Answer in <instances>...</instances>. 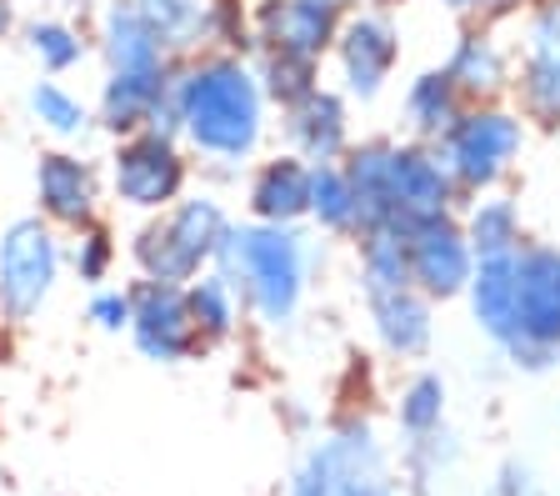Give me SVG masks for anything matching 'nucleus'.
Wrapping results in <instances>:
<instances>
[{"label":"nucleus","mask_w":560,"mask_h":496,"mask_svg":"<svg viewBox=\"0 0 560 496\" xmlns=\"http://www.w3.org/2000/svg\"><path fill=\"white\" fill-rule=\"evenodd\" d=\"M186 301H190V316H196L200 342H225L241 326V291H235V281L225 272L200 276L186 291Z\"/></svg>","instance_id":"c85d7f7f"},{"label":"nucleus","mask_w":560,"mask_h":496,"mask_svg":"<svg viewBox=\"0 0 560 496\" xmlns=\"http://www.w3.org/2000/svg\"><path fill=\"white\" fill-rule=\"evenodd\" d=\"M311 211V161L295 151L260 161L256 181H250V216L266 226H295Z\"/></svg>","instance_id":"4be33fe9"},{"label":"nucleus","mask_w":560,"mask_h":496,"mask_svg":"<svg viewBox=\"0 0 560 496\" xmlns=\"http://www.w3.org/2000/svg\"><path fill=\"white\" fill-rule=\"evenodd\" d=\"M330 60H336V71H340V95H346V101H361V106L381 101L400 66L396 15L385 11V5H350L336 31Z\"/></svg>","instance_id":"6e6552de"},{"label":"nucleus","mask_w":560,"mask_h":496,"mask_svg":"<svg viewBox=\"0 0 560 496\" xmlns=\"http://www.w3.org/2000/svg\"><path fill=\"white\" fill-rule=\"evenodd\" d=\"M320 447H326L330 472H336V496H406L390 447L381 441L365 412H340L320 437Z\"/></svg>","instance_id":"9d476101"},{"label":"nucleus","mask_w":560,"mask_h":496,"mask_svg":"<svg viewBox=\"0 0 560 496\" xmlns=\"http://www.w3.org/2000/svg\"><path fill=\"white\" fill-rule=\"evenodd\" d=\"M365 296V316L371 336L390 361H425L435 346V301L416 281L400 286H371Z\"/></svg>","instance_id":"4468645a"},{"label":"nucleus","mask_w":560,"mask_h":496,"mask_svg":"<svg viewBox=\"0 0 560 496\" xmlns=\"http://www.w3.org/2000/svg\"><path fill=\"white\" fill-rule=\"evenodd\" d=\"M221 272L235 281L241 301L250 307V316L260 326H291L295 311L305 301V286H311V241L295 231V226H231L215 251Z\"/></svg>","instance_id":"7ed1b4c3"},{"label":"nucleus","mask_w":560,"mask_h":496,"mask_svg":"<svg viewBox=\"0 0 560 496\" xmlns=\"http://www.w3.org/2000/svg\"><path fill=\"white\" fill-rule=\"evenodd\" d=\"M480 496H550V492H546L540 472L525 457H505L501 466L490 472V482H486V492Z\"/></svg>","instance_id":"72a5a7b5"},{"label":"nucleus","mask_w":560,"mask_h":496,"mask_svg":"<svg viewBox=\"0 0 560 496\" xmlns=\"http://www.w3.org/2000/svg\"><path fill=\"white\" fill-rule=\"evenodd\" d=\"M460 231H466L476 261L490 256H515L525 246V211L511 191H480V196H466L460 201Z\"/></svg>","instance_id":"412c9836"},{"label":"nucleus","mask_w":560,"mask_h":496,"mask_svg":"<svg viewBox=\"0 0 560 496\" xmlns=\"http://www.w3.org/2000/svg\"><path fill=\"white\" fill-rule=\"evenodd\" d=\"M31 111H35V120H40L46 130H56V136H81V130L91 126L85 106L70 91H60L56 81H40V85H35V91H31Z\"/></svg>","instance_id":"7c9ffc66"},{"label":"nucleus","mask_w":560,"mask_h":496,"mask_svg":"<svg viewBox=\"0 0 560 496\" xmlns=\"http://www.w3.org/2000/svg\"><path fill=\"white\" fill-rule=\"evenodd\" d=\"M280 126H285V141L301 161H340L350 151V101L336 85H315L311 95H301L295 106L280 111Z\"/></svg>","instance_id":"f3484780"},{"label":"nucleus","mask_w":560,"mask_h":496,"mask_svg":"<svg viewBox=\"0 0 560 496\" xmlns=\"http://www.w3.org/2000/svg\"><path fill=\"white\" fill-rule=\"evenodd\" d=\"M406 261H410V281L431 296L435 307L466 296L470 276H476V251H470L455 211L406 226Z\"/></svg>","instance_id":"f8f14e48"},{"label":"nucleus","mask_w":560,"mask_h":496,"mask_svg":"<svg viewBox=\"0 0 560 496\" xmlns=\"http://www.w3.org/2000/svg\"><path fill=\"white\" fill-rule=\"evenodd\" d=\"M91 321L101 331H130V291H95Z\"/></svg>","instance_id":"e433bc0d"},{"label":"nucleus","mask_w":560,"mask_h":496,"mask_svg":"<svg viewBox=\"0 0 560 496\" xmlns=\"http://www.w3.org/2000/svg\"><path fill=\"white\" fill-rule=\"evenodd\" d=\"M60 276V246L40 216H21L0 231V311L31 321L50 301Z\"/></svg>","instance_id":"1a4fd4ad"},{"label":"nucleus","mask_w":560,"mask_h":496,"mask_svg":"<svg viewBox=\"0 0 560 496\" xmlns=\"http://www.w3.org/2000/svg\"><path fill=\"white\" fill-rule=\"evenodd\" d=\"M130 342L140 346L145 361H161V367L190 361L206 342H200L196 316H190L186 286L140 281L136 291H130Z\"/></svg>","instance_id":"9b49d317"},{"label":"nucleus","mask_w":560,"mask_h":496,"mask_svg":"<svg viewBox=\"0 0 560 496\" xmlns=\"http://www.w3.org/2000/svg\"><path fill=\"white\" fill-rule=\"evenodd\" d=\"M285 496H336V472H330V457L320 441L305 447V457L295 461L291 482H285Z\"/></svg>","instance_id":"473e14b6"},{"label":"nucleus","mask_w":560,"mask_h":496,"mask_svg":"<svg viewBox=\"0 0 560 496\" xmlns=\"http://www.w3.org/2000/svg\"><path fill=\"white\" fill-rule=\"evenodd\" d=\"M455 466H460V437L451 426H441L431 437H410L400 447V486H406V496H431L435 482H445Z\"/></svg>","instance_id":"bb28decb"},{"label":"nucleus","mask_w":560,"mask_h":496,"mask_svg":"<svg viewBox=\"0 0 560 496\" xmlns=\"http://www.w3.org/2000/svg\"><path fill=\"white\" fill-rule=\"evenodd\" d=\"M305 221H315L330 237H355L361 231V211H355V191L346 181L340 161H315L311 165V211Z\"/></svg>","instance_id":"cd10ccee"},{"label":"nucleus","mask_w":560,"mask_h":496,"mask_svg":"<svg viewBox=\"0 0 560 496\" xmlns=\"http://www.w3.org/2000/svg\"><path fill=\"white\" fill-rule=\"evenodd\" d=\"M165 50H196L206 41H235L231 0H136Z\"/></svg>","instance_id":"a211bd4d"},{"label":"nucleus","mask_w":560,"mask_h":496,"mask_svg":"<svg viewBox=\"0 0 560 496\" xmlns=\"http://www.w3.org/2000/svg\"><path fill=\"white\" fill-rule=\"evenodd\" d=\"M515 371L546 377L560 367V246L525 241L515 251V342L505 351Z\"/></svg>","instance_id":"39448f33"},{"label":"nucleus","mask_w":560,"mask_h":496,"mask_svg":"<svg viewBox=\"0 0 560 496\" xmlns=\"http://www.w3.org/2000/svg\"><path fill=\"white\" fill-rule=\"evenodd\" d=\"M101 36H105V60H110V71H120V76L165 71V56H171V50L161 46V36H155L151 21L140 15L136 0H110V5H105Z\"/></svg>","instance_id":"5701e85b"},{"label":"nucleus","mask_w":560,"mask_h":496,"mask_svg":"<svg viewBox=\"0 0 560 496\" xmlns=\"http://www.w3.org/2000/svg\"><path fill=\"white\" fill-rule=\"evenodd\" d=\"M260 91H266V101H276L280 111L295 106L301 95H311L315 85H320V60H301V56H270V50H260Z\"/></svg>","instance_id":"c756f323"},{"label":"nucleus","mask_w":560,"mask_h":496,"mask_svg":"<svg viewBox=\"0 0 560 496\" xmlns=\"http://www.w3.org/2000/svg\"><path fill=\"white\" fill-rule=\"evenodd\" d=\"M35 196H40V211L50 221L75 226V231H85L95 221V201H101L95 196V171L66 151L40 155V165H35Z\"/></svg>","instance_id":"6ab92c4d"},{"label":"nucleus","mask_w":560,"mask_h":496,"mask_svg":"<svg viewBox=\"0 0 560 496\" xmlns=\"http://www.w3.org/2000/svg\"><path fill=\"white\" fill-rule=\"evenodd\" d=\"M225 231H231V221H225L221 201H210V196L180 201L161 226L140 231V241H136V256H140V266H145V281H175L180 286V281H190V276H200V266L215 261Z\"/></svg>","instance_id":"423d86ee"},{"label":"nucleus","mask_w":560,"mask_h":496,"mask_svg":"<svg viewBox=\"0 0 560 496\" xmlns=\"http://www.w3.org/2000/svg\"><path fill=\"white\" fill-rule=\"evenodd\" d=\"M165 95H171L165 71H151V76L110 71V81H105V91H101V120L116 130V136L140 130V126H151V116L165 106Z\"/></svg>","instance_id":"a878e982"},{"label":"nucleus","mask_w":560,"mask_h":496,"mask_svg":"<svg viewBox=\"0 0 560 496\" xmlns=\"http://www.w3.org/2000/svg\"><path fill=\"white\" fill-rule=\"evenodd\" d=\"M31 50L46 71H70V66L85 56V41L60 21H35L31 25Z\"/></svg>","instance_id":"2f4dec72"},{"label":"nucleus","mask_w":560,"mask_h":496,"mask_svg":"<svg viewBox=\"0 0 560 496\" xmlns=\"http://www.w3.org/2000/svg\"><path fill=\"white\" fill-rule=\"evenodd\" d=\"M186 186V161L175 151L171 136H130L126 146L116 151V196L136 211H161L180 196Z\"/></svg>","instance_id":"dca6fc26"},{"label":"nucleus","mask_w":560,"mask_h":496,"mask_svg":"<svg viewBox=\"0 0 560 496\" xmlns=\"http://www.w3.org/2000/svg\"><path fill=\"white\" fill-rule=\"evenodd\" d=\"M445 76L455 91L466 95V106L480 101H511L515 91V46L501 36V25H460L451 56H445Z\"/></svg>","instance_id":"2eb2a0df"},{"label":"nucleus","mask_w":560,"mask_h":496,"mask_svg":"<svg viewBox=\"0 0 560 496\" xmlns=\"http://www.w3.org/2000/svg\"><path fill=\"white\" fill-rule=\"evenodd\" d=\"M400 437H431L441 426H451V381L435 367H416L406 381L396 387V402H390Z\"/></svg>","instance_id":"393cba45"},{"label":"nucleus","mask_w":560,"mask_h":496,"mask_svg":"<svg viewBox=\"0 0 560 496\" xmlns=\"http://www.w3.org/2000/svg\"><path fill=\"white\" fill-rule=\"evenodd\" d=\"M466 307L476 331L495 351H511L515 342V256H490L476 261V276L466 286Z\"/></svg>","instance_id":"aec40b11"},{"label":"nucleus","mask_w":560,"mask_h":496,"mask_svg":"<svg viewBox=\"0 0 560 496\" xmlns=\"http://www.w3.org/2000/svg\"><path fill=\"white\" fill-rule=\"evenodd\" d=\"M175 120L186 141L215 165H241L266 141V91L241 56H206L171 81Z\"/></svg>","instance_id":"f03ea898"},{"label":"nucleus","mask_w":560,"mask_h":496,"mask_svg":"<svg viewBox=\"0 0 560 496\" xmlns=\"http://www.w3.org/2000/svg\"><path fill=\"white\" fill-rule=\"evenodd\" d=\"M346 11H350V0H260L256 41L270 56L326 60Z\"/></svg>","instance_id":"ddd939ff"},{"label":"nucleus","mask_w":560,"mask_h":496,"mask_svg":"<svg viewBox=\"0 0 560 496\" xmlns=\"http://www.w3.org/2000/svg\"><path fill=\"white\" fill-rule=\"evenodd\" d=\"M110 256H116V246H110V237L105 231H95V226H85V237L75 241V272H81V281H105V272H110Z\"/></svg>","instance_id":"c9c22d12"},{"label":"nucleus","mask_w":560,"mask_h":496,"mask_svg":"<svg viewBox=\"0 0 560 496\" xmlns=\"http://www.w3.org/2000/svg\"><path fill=\"white\" fill-rule=\"evenodd\" d=\"M525 141H530V120L515 111V101H480L460 111V120L435 141V155L466 201V196L505 186V176L525 155Z\"/></svg>","instance_id":"20e7f679"},{"label":"nucleus","mask_w":560,"mask_h":496,"mask_svg":"<svg viewBox=\"0 0 560 496\" xmlns=\"http://www.w3.org/2000/svg\"><path fill=\"white\" fill-rule=\"evenodd\" d=\"M441 5L460 25H505V21H521V11L530 0H441Z\"/></svg>","instance_id":"f704fd0d"},{"label":"nucleus","mask_w":560,"mask_h":496,"mask_svg":"<svg viewBox=\"0 0 560 496\" xmlns=\"http://www.w3.org/2000/svg\"><path fill=\"white\" fill-rule=\"evenodd\" d=\"M11 31V0H0V36Z\"/></svg>","instance_id":"4c0bfd02"},{"label":"nucleus","mask_w":560,"mask_h":496,"mask_svg":"<svg viewBox=\"0 0 560 496\" xmlns=\"http://www.w3.org/2000/svg\"><path fill=\"white\" fill-rule=\"evenodd\" d=\"M346 181L355 191L361 231L371 226H416L431 216L460 211V191L425 141H355L346 155ZM355 231V237H361Z\"/></svg>","instance_id":"f257e3e1"},{"label":"nucleus","mask_w":560,"mask_h":496,"mask_svg":"<svg viewBox=\"0 0 560 496\" xmlns=\"http://www.w3.org/2000/svg\"><path fill=\"white\" fill-rule=\"evenodd\" d=\"M515 46V111L536 130H560V0H530Z\"/></svg>","instance_id":"0eeeda50"},{"label":"nucleus","mask_w":560,"mask_h":496,"mask_svg":"<svg viewBox=\"0 0 560 496\" xmlns=\"http://www.w3.org/2000/svg\"><path fill=\"white\" fill-rule=\"evenodd\" d=\"M460 111H466V95L455 91V81L445 76V66L420 71L416 81L406 85V95H400V120H406L410 141H425V146L441 141L445 130L460 120Z\"/></svg>","instance_id":"b1692460"}]
</instances>
